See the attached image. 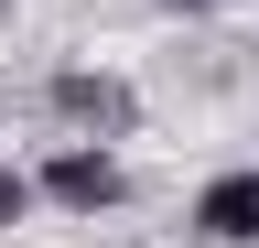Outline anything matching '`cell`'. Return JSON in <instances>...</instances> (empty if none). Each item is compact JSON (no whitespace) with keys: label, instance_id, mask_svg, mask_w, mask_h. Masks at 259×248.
Listing matches in <instances>:
<instances>
[{"label":"cell","instance_id":"6da1fadb","mask_svg":"<svg viewBox=\"0 0 259 248\" xmlns=\"http://www.w3.org/2000/svg\"><path fill=\"white\" fill-rule=\"evenodd\" d=\"M44 119L65 140H130L141 130V86L108 76V65H54L44 76Z\"/></svg>","mask_w":259,"mask_h":248},{"label":"cell","instance_id":"7a4b0ae2","mask_svg":"<svg viewBox=\"0 0 259 248\" xmlns=\"http://www.w3.org/2000/svg\"><path fill=\"white\" fill-rule=\"evenodd\" d=\"M119 194H130V173H119L108 140H65L54 162H44V205H65V216H108Z\"/></svg>","mask_w":259,"mask_h":248},{"label":"cell","instance_id":"3957f363","mask_svg":"<svg viewBox=\"0 0 259 248\" xmlns=\"http://www.w3.org/2000/svg\"><path fill=\"white\" fill-rule=\"evenodd\" d=\"M194 237L205 248H259V162L216 173L205 194H194Z\"/></svg>","mask_w":259,"mask_h":248},{"label":"cell","instance_id":"277c9868","mask_svg":"<svg viewBox=\"0 0 259 248\" xmlns=\"http://www.w3.org/2000/svg\"><path fill=\"white\" fill-rule=\"evenodd\" d=\"M32 194H44V173H0V227H22Z\"/></svg>","mask_w":259,"mask_h":248},{"label":"cell","instance_id":"5b68a950","mask_svg":"<svg viewBox=\"0 0 259 248\" xmlns=\"http://www.w3.org/2000/svg\"><path fill=\"white\" fill-rule=\"evenodd\" d=\"M0 11H11V0H0Z\"/></svg>","mask_w":259,"mask_h":248}]
</instances>
